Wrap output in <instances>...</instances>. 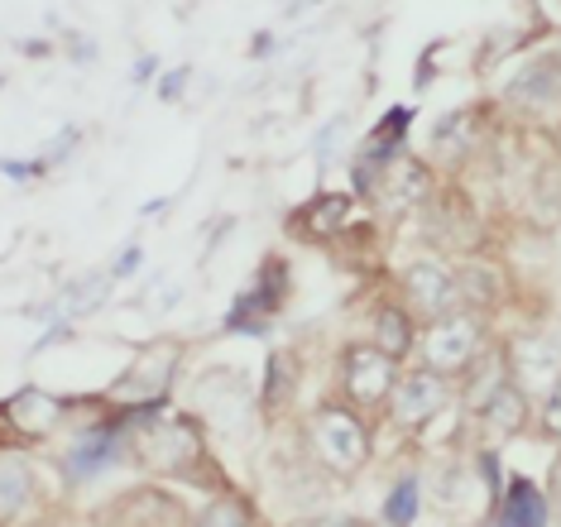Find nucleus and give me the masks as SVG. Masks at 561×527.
Instances as JSON below:
<instances>
[{"label":"nucleus","mask_w":561,"mask_h":527,"mask_svg":"<svg viewBox=\"0 0 561 527\" xmlns=\"http://www.w3.org/2000/svg\"><path fill=\"white\" fill-rule=\"evenodd\" d=\"M5 417L15 422L20 432L44 436V432H54V427H58L62 403H58V398H48L44 389H24V393H15V398L5 403Z\"/></svg>","instance_id":"obj_8"},{"label":"nucleus","mask_w":561,"mask_h":527,"mask_svg":"<svg viewBox=\"0 0 561 527\" xmlns=\"http://www.w3.org/2000/svg\"><path fill=\"white\" fill-rule=\"evenodd\" d=\"M423 351H427V365L437 369V375L466 369V365H470V355L480 351V326H476L470 317H442L437 326L427 331Z\"/></svg>","instance_id":"obj_2"},{"label":"nucleus","mask_w":561,"mask_h":527,"mask_svg":"<svg viewBox=\"0 0 561 527\" xmlns=\"http://www.w3.org/2000/svg\"><path fill=\"white\" fill-rule=\"evenodd\" d=\"M408 293H413L417 307H427V312H451L456 307L451 302L456 283L437 260H413V268H408Z\"/></svg>","instance_id":"obj_7"},{"label":"nucleus","mask_w":561,"mask_h":527,"mask_svg":"<svg viewBox=\"0 0 561 527\" xmlns=\"http://www.w3.org/2000/svg\"><path fill=\"white\" fill-rule=\"evenodd\" d=\"M542 417H547V432L561 436V379L552 383V393H547V408H542Z\"/></svg>","instance_id":"obj_19"},{"label":"nucleus","mask_w":561,"mask_h":527,"mask_svg":"<svg viewBox=\"0 0 561 527\" xmlns=\"http://www.w3.org/2000/svg\"><path fill=\"white\" fill-rule=\"evenodd\" d=\"M312 442H317V456H322L331 470H346V474L360 470L369 456V436L346 408H322L312 422Z\"/></svg>","instance_id":"obj_1"},{"label":"nucleus","mask_w":561,"mask_h":527,"mask_svg":"<svg viewBox=\"0 0 561 527\" xmlns=\"http://www.w3.org/2000/svg\"><path fill=\"white\" fill-rule=\"evenodd\" d=\"M389 527H393V523H389Z\"/></svg>","instance_id":"obj_22"},{"label":"nucleus","mask_w":561,"mask_h":527,"mask_svg":"<svg viewBox=\"0 0 561 527\" xmlns=\"http://www.w3.org/2000/svg\"><path fill=\"white\" fill-rule=\"evenodd\" d=\"M197 527H250V523H245V508H240L236 499H221V504H211L202 513Z\"/></svg>","instance_id":"obj_18"},{"label":"nucleus","mask_w":561,"mask_h":527,"mask_svg":"<svg viewBox=\"0 0 561 527\" xmlns=\"http://www.w3.org/2000/svg\"><path fill=\"white\" fill-rule=\"evenodd\" d=\"M30 490H34V474L24 466H15V460H5V470H0V513H5V523L20 513Z\"/></svg>","instance_id":"obj_13"},{"label":"nucleus","mask_w":561,"mask_h":527,"mask_svg":"<svg viewBox=\"0 0 561 527\" xmlns=\"http://www.w3.org/2000/svg\"><path fill=\"white\" fill-rule=\"evenodd\" d=\"M346 211H351V202L331 192V197H317L308 211H298V226L308 221V230H312V236H331V230H336L341 221H346Z\"/></svg>","instance_id":"obj_14"},{"label":"nucleus","mask_w":561,"mask_h":527,"mask_svg":"<svg viewBox=\"0 0 561 527\" xmlns=\"http://www.w3.org/2000/svg\"><path fill=\"white\" fill-rule=\"evenodd\" d=\"M508 365H514V375L523 383H533V389H552L561 375V351L542 336H523V341H514V351H508Z\"/></svg>","instance_id":"obj_5"},{"label":"nucleus","mask_w":561,"mask_h":527,"mask_svg":"<svg viewBox=\"0 0 561 527\" xmlns=\"http://www.w3.org/2000/svg\"><path fill=\"white\" fill-rule=\"evenodd\" d=\"M432 187V177L423 163H399V169L389 173V202L393 207H413V202H423Z\"/></svg>","instance_id":"obj_11"},{"label":"nucleus","mask_w":561,"mask_h":527,"mask_svg":"<svg viewBox=\"0 0 561 527\" xmlns=\"http://www.w3.org/2000/svg\"><path fill=\"white\" fill-rule=\"evenodd\" d=\"M111 456V436H82L68 451V474H92L96 466H106Z\"/></svg>","instance_id":"obj_15"},{"label":"nucleus","mask_w":561,"mask_h":527,"mask_svg":"<svg viewBox=\"0 0 561 527\" xmlns=\"http://www.w3.org/2000/svg\"><path fill=\"white\" fill-rule=\"evenodd\" d=\"M288 375H293V359L288 355H274L270 359V383H264V403H270V408H278L288 398V389H293Z\"/></svg>","instance_id":"obj_17"},{"label":"nucleus","mask_w":561,"mask_h":527,"mask_svg":"<svg viewBox=\"0 0 561 527\" xmlns=\"http://www.w3.org/2000/svg\"><path fill=\"white\" fill-rule=\"evenodd\" d=\"M508 101H518V106H557L561 101V62L557 58L528 62V68L508 82Z\"/></svg>","instance_id":"obj_6"},{"label":"nucleus","mask_w":561,"mask_h":527,"mask_svg":"<svg viewBox=\"0 0 561 527\" xmlns=\"http://www.w3.org/2000/svg\"><path fill=\"white\" fill-rule=\"evenodd\" d=\"M484 422H490V432H500V436L523 427V393L514 389V383H504V389L484 403Z\"/></svg>","instance_id":"obj_12"},{"label":"nucleus","mask_w":561,"mask_h":527,"mask_svg":"<svg viewBox=\"0 0 561 527\" xmlns=\"http://www.w3.org/2000/svg\"><path fill=\"white\" fill-rule=\"evenodd\" d=\"M500 527H547V499L533 480H514L500 504Z\"/></svg>","instance_id":"obj_9"},{"label":"nucleus","mask_w":561,"mask_h":527,"mask_svg":"<svg viewBox=\"0 0 561 527\" xmlns=\"http://www.w3.org/2000/svg\"><path fill=\"white\" fill-rule=\"evenodd\" d=\"M375 341H379V351H385L389 359L408 355V345H413V326H408V317L399 312V307H385V312L375 317Z\"/></svg>","instance_id":"obj_10"},{"label":"nucleus","mask_w":561,"mask_h":527,"mask_svg":"<svg viewBox=\"0 0 561 527\" xmlns=\"http://www.w3.org/2000/svg\"><path fill=\"white\" fill-rule=\"evenodd\" d=\"M135 264H139V254H135V250H125V260H121L116 274H135Z\"/></svg>","instance_id":"obj_20"},{"label":"nucleus","mask_w":561,"mask_h":527,"mask_svg":"<svg viewBox=\"0 0 561 527\" xmlns=\"http://www.w3.org/2000/svg\"><path fill=\"white\" fill-rule=\"evenodd\" d=\"M417 508H423V499H417V480H403L399 490L389 494V504H385V513H389L393 527H408V523L417 518Z\"/></svg>","instance_id":"obj_16"},{"label":"nucleus","mask_w":561,"mask_h":527,"mask_svg":"<svg viewBox=\"0 0 561 527\" xmlns=\"http://www.w3.org/2000/svg\"><path fill=\"white\" fill-rule=\"evenodd\" d=\"M442 403H446V379L437 369L408 375V379H399V389H393V417H399L403 427H423Z\"/></svg>","instance_id":"obj_4"},{"label":"nucleus","mask_w":561,"mask_h":527,"mask_svg":"<svg viewBox=\"0 0 561 527\" xmlns=\"http://www.w3.org/2000/svg\"><path fill=\"white\" fill-rule=\"evenodd\" d=\"M346 389L360 398V403L389 398L399 389V383H393V359L379 351V345H351L346 351Z\"/></svg>","instance_id":"obj_3"},{"label":"nucleus","mask_w":561,"mask_h":527,"mask_svg":"<svg viewBox=\"0 0 561 527\" xmlns=\"http://www.w3.org/2000/svg\"><path fill=\"white\" fill-rule=\"evenodd\" d=\"M302 527H351V523H341V518H322V523H302Z\"/></svg>","instance_id":"obj_21"}]
</instances>
